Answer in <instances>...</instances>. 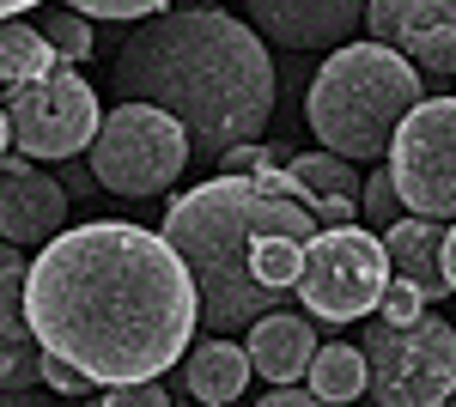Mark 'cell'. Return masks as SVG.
<instances>
[{"label": "cell", "mask_w": 456, "mask_h": 407, "mask_svg": "<svg viewBox=\"0 0 456 407\" xmlns=\"http://www.w3.org/2000/svg\"><path fill=\"white\" fill-rule=\"evenodd\" d=\"M426 103V79L384 43H347L316 68L305 92V122L316 128L322 152L335 159H389L395 134Z\"/></svg>", "instance_id": "obj_4"}, {"label": "cell", "mask_w": 456, "mask_h": 407, "mask_svg": "<svg viewBox=\"0 0 456 407\" xmlns=\"http://www.w3.org/2000/svg\"><path fill=\"white\" fill-rule=\"evenodd\" d=\"M55 68H61V55L49 49L43 31L19 25V19L0 25V85H6V92H25V85H37V79H49Z\"/></svg>", "instance_id": "obj_16"}, {"label": "cell", "mask_w": 456, "mask_h": 407, "mask_svg": "<svg viewBox=\"0 0 456 407\" xmlns=\"http://www.w3.org/2000/svg\"><path fill=\"white\" fill-rule=\"evenodd\" d=\"M110 79L122 103H146L183 122L195 159H225L238 146H256L281 98V79L256 25L219 6H165L116 49Z\"/></svg>", "instance_id": "obj_2"}, {"label": "cell", "mask_w": 456, "mask_h": 407, "mask_svg": "<svg viewBox=\"0 0 456 407\" xmlns=\"http://www.w3.org/2000/svg\"><path fill=\"white\" fill-rule=\"evenodd\" d=\"M365 31L420 79H456V0H371Z\"/></svg>", "instance_id": "obj_10"}, {"label": "cell", "mask_w": 456, "mask_h": 407, "mask_svg": "<svg viewBox=\"0 0 456 407\" xmlns=\"http://www.w3.org/2000/svg\"><path fill=\"white\" fill-rule=\"evenodd\" d=\"M389 249L378 232H316L305 249V273H298V298L305 316L316 322H359V316H378L389 292Z\"/></svg>", "instance_id": "obj_7"}, {"label": "cell", "mask_w": 456, "mask_h": 407, "mask_svg": "<svg viewBox=\"0 0 456 407\" xmlns=\"http://www.w3.org/2000/svg\"><path fill=\"white\" fill-rule=\"evenodd\" d=\"M286 170L305 183L311 207H316V201H359V195H365L359 170H353L347 159H335V152H298V159H292Z\"/></svg>", "instance_id": "obj_18"}, {"label": "cell", "mask_w": 456, "mask_h": 407, "mask_svg": "<svg viewBox=\"0 0 456 407\" xmlns=\"http://www.w3.org/2000/svg\"><path fill=\"white\" fill-rule=\"evenodd\" d=\"M420 316H426V292L408 286V280H389L384 305H378V322H389V329H414Z\"/></svg>", "instance_id": "obj_21"}, {"label": "cell", "mask_w": 456, "mask_h": 407, "mask_svg": "<svg viewBox=\"0 0 456 407\" xmlns=\"http://www.w3.org/2000/svg\"><path fill=\"white\" fill-rule=\"evenodd\" d=\"M244 19L281 49H347V37L365 31V6L353 0H249Z\"/></svg>", "instance_id": "obj_12"}, {"label": "cell", "mask_w": 456, "mask_h": 407, "mask_svg": "<svg viewBox=\"0 0 456 407\" xmlns=\"http://www.w3.org/2000/svg\"><path fill=\"white\" fill-rule=\"evenodd\" d=\"M256 407H329V402L311 395V389H274V395H262Z\"/></svg>", "instance_id": "obj_27"}, {"label": "cell", "mask_w": 456, "mask_h": 407, "mask_svg": "<svg viewBox=\"0 0 456 407\" xmlns=\"http://www.w3.org/2000/svg\"><path fill=\"white\" fill-rule=\"evenodd\" d=\"M6 170V189H0V232L12 249H25L37 243V256L49 249L55 238H68V189H61V176H49V170H31V159H19V152H6L0 159Z\"/></svg>", "instance_id": "obj_11"}, {"label": "cell", "mask_w": 456, "mask_h": 407, "mask_svg": "<svg viewBox=\"0 0 456 407\" xmlns=\"http://www.w3.org/2000/svg\"><path fill=\"white\" fill-rule=\"evenodd\" d=\"M444 273H451V292H456V225H451V243H444Z\"/></svg>", "instance_id": "obj_28"}, {"label": "cell", "mask_w": 456, "mask_h": 407, "mask_svg": "<svg viewBox=\"0 0 456 407\" xmlns=\"http://www.w3.org/2000/svg\"><path fill=\"white\" fill-rule=\"evenodd\" d=\"M37 31L49 37V49L61 55V68L86 61V49H92V25H86L73 6H55V12H43V19H37Z\"/></svg>", "instance_id": "obj_19"}, {"label": "cell", "mask_w": 456, "mask_h": 407, "mask_svg": "<svg viewBox=\"0 0 456 407\" xmlns=\"http://www.w3.org/2000/svg\"><path fill=\"white\" fill-rule=\"evenodd\" d=\"M31 335L49 359H68L92 383H159L183 365L201 329V292L159 232L128 219H86L31 262L25 292Z\"/></svg>", "instance_id": "obj_1"}, {"label": "cell", "mask_w": 456, "mask_h": 407, "mask_svg": "<svg viewBox=\"0 0 456 407\" xmlns=\"http://www.w3.org/2000/svg\"><path fill=\"white\" fill-rule=\"evenodd\" d=\"M359 219H371V225H378V238H384V232H395L402 219H414V213L402 207V195H395V176H389V170H371V176H365Z\"/></svg>", "instance_id": "obj_20"}, {"label": "cell", "mask_w": 456, "mask_h": 407, "mask_svg": "<svg viewBox=\"0 0 456 407\" xmlns=\"http://www.w3.org/2000/svg\"><path fill=\"white\" fill-rule=\"evenodd\" d=\"M73 12H79V19H141V25H152L165 6H159V0H79Z\"/></svg>", "instance_id": "obj_22"}, {"label": "cell", "mask_w": 456, "mask_h": 407, "mask_svg": "<svg viewBox=\"0 0 456 407\" xmlns=\"http://www.w3.org/2000/svg\"><path fill=\"white\" fill-rule=\"evenodd\" d=\"M322 225H316L311 207L298 201H274L262 195L244 176H213L201 189L176 195L159 238L183 256V268L195 273V292H201V329H213V340L238 335V329H256L262 316L281 310L286 292L262 286L256 273V256L268 238H298L311 243Z\"/></svg>", "instance_id": "obj_3"}, {"label": "cell", "mask_w": 456, "mask_h": 407, "mask_svg": "<svg viewBox=\"0 0 456 407\" xmlns=\"http://www.w3.org/2000/svg\"><path fill=\"white\" fill-rule=\"evenodd\" d=\"M444 243H451V225L444 219H402L395 232H384V249H389V273L420 286L426 305L451 292V273H444Z\"/></svg>", "instance_id": "obj_14"}, {"label": "cell", "mask_w": 456, "mask_h": 407, "mask_svg": "<svg viewBox=\"0 0 456 407\" xmlns=\"http://www.w3.org/2000/svg\"><path fill=\"white\" fill-rule=\"evenodd\" d=\"M444 407H456V395H451V402H444Z\"/></svg>", "instance_id": "obj_29"}, {"label": "cell", "mask_w": 456, "mask_h": 407, "mask_svg": "<svg viewBox=\"0 0 456 407\" xmlns=\"http://www.w3.org/2000/svg\"><path fill=\"white\" fill-rule=\"evenodd\" d=\"M256 377L244 346H232V340H201L195 353H189V365H183V383H189V402L195 407H232L244 395V383Z\"/></svg>", "instance_id": "obj_15"}, {"label": "cell", "mask_w": 456, "mask_h": 407, "mask_svg": "<svg viewBox=\"0 0 456 407\" xmlns=\"http://www.w3.org/2000/svg\"><path fill=\"white\" fill-rule=\"evenodd\" d=\"M98 407H171V395H165V383H122Z\"/></svg>", "instance_id": "obj_24"}, {"label": "cell", "mask_w": 456, "mask_h": 407, "mask_svg": "<svg viewBox=\"0 0 456 407\" xmlns=\"http://www.w3.org/2000/svg\"><path fill=\"white\" fill-rule=\"evenodd\" d=\"M395 195L414 219H456V98H426L389 152Z\"/></svg>", "instance_id": "obj_9"}, {"label": "cell", "mask_w": 456, "mask_h": 407, "mask_svg": "<svg viewBox=\"0 0 456 407\" xmlns=\"http://www.w3.org/2000/svg\"><path fill=\"white\" fill-rule=\"evenodd\" d=\"M219 170H225V176L256 183L262 170H274V152H268V146H238V152H225V159H219Z\"/></svg>", "instance_id": "obj_23"}, {"label": "cell", "mask_w": 456, "mask_h": 407, "mask_svg": "<svg viewBox=\"0 0 456 407\" xmlns=\"http://www.w3.org/2000/svg\"><path fill=\"white\" fill-rule=\"evenodd\" d=\"M249 365L268 377L274 389H292L298 377H311V365H316V329H311V316H262L256 329H249Z\"/></svg>", "instance_id": "obj_13"}, {"label": "cell", "mask_w": 456, "mask_h": 407, "mask_svg": "<svg viewBox=\"0 0 456 407\" xmlns=\"http://www.w3.org/2000/svg\"><path fill=\"white\" fill-rule=\"evenodd\" d=\"M311 395H322L329 407L371 395V365H365V346H347V340L322 346V353H316V365H311Z\"/></svg>", "instance_id": "obj_17"}, {"label": "cell", "mask_w": 456, "mask_h": 407, "mask_svg": "<svg viewBox=\"0 0 456 407\" xmlns=\"http://www.w3.org/2000/svg\"><path fill=\"white\" fill-rule=\"evenodd\" d=\"M98 134H104L98 92H92L73 68H55L49 79H37V85H25V92H6L0 140H6V152H19V159L73 165L86 146H98Z\"/></svg>", "instance_id": "obj_6"}, {"label": "cell", "mask_w": 456, "mask_h": 407, "mask_svg": "<svg viewBox=\"0 0 456 407\" xmlns=\"http://www.w3.org/2000/svg\"><path fill=\"white\" fill-rule=\"evenodd\" d=\"M189 159H195V146L183 134V122H171L165 110H146V103H116L104 116L98 146H92L98 183L110 195H128V201L165 195L189 170Z\"/></svg>", "instance_id": "obj_5"}, {"label": "cell", "mask_w": 456, "mask_h": 407, "mask_svg": "<svg viewBox=\"0 0 456 407\" xmlns=\"http://www.w3.org/2000/svg\"><path fill=\"white\" fill-rule=\"evenodd\" d=\"M43 383H49L55 395H86V389H92V377L79 371V365H68V359H43Z\"/></svg>", "instance_id": "obj_25"}, {"label": "cell", "mask_w": 456, "mask_h": 407, "mask_svg": "<svg viewBox=\"0 0 456 407\" xmlns=\"http://www.w3.org/2000/svg\"><path fill=\"white\" fill-rule=\"evenodd\" d=\"M365 365L378 407H444L456 395V329L438 316H420L414 329L371 322Z\"/></svg>", "instance_id": "obj_8"}, {"label": "cell", "mask_w": 456, "mask_h": 407, "mask_svg": "<svg viewBox=\"0 0 456 407\" xmlns=\"http://www.w3.org/2000/svg\"><path fill=\"white\" fill-rule=\"evenodd\" d=\"M61 189H68V195H79V201H92L104 183H98V170H92V165H61Z\"/></svg>", "instance_id": "obj_26"}]
</instances>
